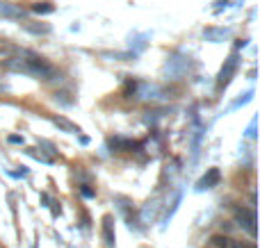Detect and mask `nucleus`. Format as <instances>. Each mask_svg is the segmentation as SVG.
Segmentation results:
<instances>
[{
	"instance_id": "8",
	"label": "nucleus",
	"mask_w": 260,
	"mask_h": 248,
	"mask_svg": "<svg viewBox=\"0 0 260 248\" xmlns=\"http://www.w3.org/2000/svg\"><path fill=\"white\" fill-rule=\"evenodd\" d=\"M203 36H206V41L219 44V41H224L226 36H229V30H224V27H217V30H206V32H203Z\"/></svg>"
},
{
	"instance_id": "11",
	"label": "nucleus",
	"mask_w": 260,
	"mask_h": 248,
	"mask_svg": "<svg viewBox=\"0 0 260 248\" xmlns=\"http://www.w3.org/2000/svg\"><path fill=\"white\" fill-rule=\"evenodd\" d=\"M35 9L37 14H53L55 12V5H50V3H39V5H35Z\"/></svg>"
},
{
	"instance_id": "10",
	"label": "nucleus",
	"mask_w": 260,
	"mask_h": 248,
	"mask_svg": "<svg viewBox=\"0 0 260 248\" xmlns=\"http://www.w3.org/2000/svg\"><path fill=\"white\" fill-rule=\"evenodd\" d=\"M103 237H105V244L110 248L114 246V232H112V217H105L103 219Z\"/></svg>"
},
{
	"instance_id": "5",
	"label": "nucleus",
	"mask_w": 260,
	"mask_h": 248,
	"mask_svg": "<svg viewBox=\"0 0 260 248\" xmlns=\"http://www.w3.org/2000/svg\"><path fill=\"white\" fill-rule=\"evenodd\" d=\"M0 16H3V18H16V21H25V9L16 7V5H12V3L0 0Z\"/></svg>"
},
{
	"instance_id": "9",
	"label": "nucleus",
	"mask_w": 260,
	"mask_h": 248,
	"mask_svg": "<svg viewBox=\"0 0 260 248\" xmlns=\"http://www.w3.org/2000/svg\"><path fill=\"white\" fill-rule=\"evenodd\" d=\"M53 123H55L57 128H62V130L71 132V135H78V132H80V128H78L76 123H71L69 118H64V116H53Z\"/></svg>"
},
{
	"instance_id": "1",
	"label": "nucleus",
	"mask_w": 260,
	"mask_h": 248,
	"mask_svg": "<svg viewBox=\"0 0 260 248\" xmlns=\"http://www.w3.org/2000/svg\"><path fill=\"white\" fill-rule=\"evenodd\" d=\"M5 68L16 73H27V75H35L39 80H50L55 75V68L32 50H18L16 57L5 59Z\"/></svg>"
},
{
	"instance_id": "7",
	"label": "nucleus",
	"mask_w": 260,
	"mask_h": 248,
	"mask_svg": "<svg viewBox=\"0 0 260 248\" xmlns=\"http://www.w3.org/2000/svg\"><path fill=\"white\" fill-rule=\"evenodd\" d=\"M21 27L25 32H32V34H48L50 32V25L48 23H32V21H23Z\"/></svg>"
},
{
	"instance_id": "13",
	"label": "nucleus",
	"mask_w": 260,
	"mask_h": 248,
	"mask_svg": "<svg viewBox=\"0 0 260 248\" xmlns=\"http://www.w3.org/2000/svg\"><path fill=\"white\" fill-rule=\"evenodd\" d=\"M39 146H41V148L46 150V153L50 155V159H53L55 155H57V150H55V148H53V144H48V141H39Z\"/></svg>"
},
{
	"instance_id": "2",
	"label": "nucleus",
	"mask_w": 260,
	"mask_h": 248,
	"mask_svg": "<svg viewBox=\"0 0 260 248\" xmlns=\"http://www.w3.org/2000/svg\"><path fill=\"white\" fill-rule=\"evenodd\" d=\"M238 64H240V55L238 53H233L229 59H226V64L221 66V71H219V77H217V87H219V89H224V87L233 80L235 71H238Z\"/></svg>"
},
{
	"instance_id": "3",
	"label": "nucleus",
	"mask_w": 260,
	"mask_h": 248,
	"mask_svg": "<svg viewBox=\"0 0 260 248\" xmlns=\"http://www.w3.org/2000/svg\"><path fill=\"white\" fill-rule=\"evenodd\" d=\"M235 217H238L240 226L249 230V235H256V212H253V210L238 208L235 210Z\"/></svg>"
},
{
	"instance_id": "6",
	"label": "nucleus",
	"mask_w": 260,
	"mask_h": 248,
	"mask_svg": "<svg viewBox=\"0 0 260 248\" xmlns=\"http://www.w3.org/2000/svg\"><path fill=\"white\" fill-rule=\"evenodd\" d=\"M219 182V169H210V171L206 173V176L201 178V180L197 182V189L203 191V189H212V187Z\"/></svg>"
},
{
	"instance_id": "4",
	"label": "nucleus",
	"mask_w": 260,
	"mask_h": 248,
	"mask_svg": "<svg viewBox=\"0 0 260 248\" xmlns=\"http://www.w3.org/2000/svg\"><path fill=\"white\" fill-rule=\"evenodd\" d=\"M212 244L217 248H256L249 241H240V239H233V237H224V235H217L212 237Z\"/></svg>"
},
{
	"instance_id": "12",
	"label": "nucleus",
	"mask_w": 260,
	"mask_h": 248,
	"mask_svg": "<svg viewBox=\"0 0 260 248\" xmlns=\"http://www.w3.org/2000/svg\"><path fill=\"white\" fill-rule=\"evenodd\" d=\"M251 96H253V91H247V94H244V96H242V98H238V100H235V103H233V105H231V109H238V107H240V105H247V103H249V100H251Z\"/></svg>"
},
{
	"instance_id": "17",
	"label": "nucleus",
	"mask_w": 260,
	"mask_h": 248,
	"mask_svg": "<svg viewBox=\"0 0 260 248\" xmlns=\"http://www.w3.org/2000/svg\"><path fill=\"white\" fill-rule=\"evenodd\" d=\"M82 196H94V191L87 189V187H85V189H82Z\"/></svg>"
},
{
	"instance_id": "16",
	"label": "nucleus",
	"mask_w": 260,
	"mask_h": 248,
	"mask_svg": "<svg viewBox=\"0 0 260 248\" xmlns=\"http://www.w3.org/2000/svg\"><path fill=\"white\" fill-rule=\"evenodd\" d=\"M9 141H12V144H23V139H21V137H16V135L9 137Z\"/></svg>"
},
{
	"instance_id": "15",
	"label": "nucleus",
	"mask_w": 260,
	"mask_h": 248,
	"mask_svg": "<svg viewBox=\"0 0 260 248\" xmlns=\"http://www.w3.org/2000/svg\"><path fill=\"white\" fill-rule=\"evenodd\" d=\"M215 5H217V7H215V12H221V7L226 9V7H229V5H231V3H229V0H219V3H215Z\"/></svg>"
},
{
	"instance_id": "14",
	"label": "nucleus",
	"mask_w": 260,
	"mask_h": 248,
	"mask_svg": "<svg viewBox=\"0 0 260 248\" xmlns=\"http://www.w3.org/2000/svg\"><path fill=\"white\" fill-rule=\"evenodd\" d=\"M247 137H249V139H253V137H256V118H253V121H251V126H249Z\"/></svg>"
}]
</instances>
